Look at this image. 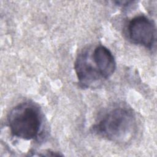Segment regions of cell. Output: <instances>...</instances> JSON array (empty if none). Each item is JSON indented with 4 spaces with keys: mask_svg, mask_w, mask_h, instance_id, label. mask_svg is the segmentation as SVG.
<instances>
[{
    "mask_svg": "<svg viewBox=\"0 0 157 157\" xmlns=\"http://www.w3.org/2000/svg\"><path fill=\"white\" fill-rule=\"evenodd\" d=\"M91 56L102 78H109L116 69V63L111 52L103 45H98L91 52Z\"/></svg>",
    "mask_w": 157,
    "mask_h": 157,
    "instance_id": "5b68a950",
    "label": "cell"
},
{
    "mask_svg": "<svg viewBox=\"0 0 157 157\" xmlns=\"http://www.w3.org/2000/svg\"><path fill=\"white\" fill-rule=\"evenodd\" d=\"M136 120L132 110L124 107L114 108L96 123L93 130L107 140L123 142L128 140L135 131Z\"/></svg>",
    "mask_w": 157,
    "mask_h": 157,
    "instance_id": "6da1fadb",
    "label": "cell"
},
{
    "mask_svg": "<svg viewBox=\"0 0 157 157\" xmlns=\"http://www.w3.org/2000/svg\"><path fill=\"white\" fill-rule=\"evenodd\" d=\"M79 83L83 87H91L103 80L91 56V52L85 48L78 55L74 65Z\"/></svg>",
    "mask_w": 157,
    "mask_h": 157,
    "instance_id": "277c9868",
    "label": "cell"
},
{
    "mask_svg": "<svg viewBox=\"0 0 157 157\" xmlns=\"http://www.w3.org/2000/svg\"><path fill=\"white\" fill-rule=\"evenodd\" d=\"M7 123L13 136L28 140L38 137L42 119L36 105L30 102H23L11 110Z\"/></svg>",
    "mask_w": 157,
    "mask_h": 157,
    "instance_id": "7a4b0ae2",
    "label": "cell"
},
{
    "mask_svg": "<svg viewBox=\"0 0 157 157\" xmlns=\"http://www.w3.org/2000/svg\"><path fill=\"white\" fill-rule=\"evenodd\" d=\"M128 36L134 44L151 48L156 41V27L154 23L144 15L134 17L128 26Z\"/></svg>",
    "mask_w": 157,
    "mask_h": 157,
    "instance_id": "3957f363",
    "label": "cell"
}]
</instances>
